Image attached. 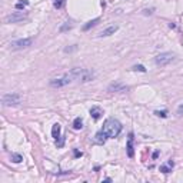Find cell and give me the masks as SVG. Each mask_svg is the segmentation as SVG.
<instances>
[{
    "label": "cell",
    "instance_id": "1",
    "mask_svg": "<svg viewBox=\"0 0 183 183\" xmlns=\"http://www.w3.org/2000/svg\"><path fill=\"white\" fill-rule=\"evenodd\" d=\"M69 75L72 76V79L76 82H82V83H87L90 80H93L96 77V73L93 70H89V69H80V67H76L72 69L69 72Z\"/></svg>",
    "mask_w": 183,
    "mask_h": 183
},
{
    "label": "cell",
    "instance_id": "2",
    "mask_svg": "<svg viewBox=\"0 0 183 183\" xmlns=\"http://www.w3.org/2000/svg\"><path fill=\"white\" fill-rule=\"evenodd\" d=\"M102 130L108 135V137L115 139V137H117L119 135H120V132H122V123L119 122L117 119L110 117V119H108V120L105 122L103 129Z\"/></svg>",
    "mask_w": 183,
    "mask_h": 183
},
{
    "label": "cell",
    "instance_id": "3",
    "mask_svg": "<svg viewBox=\"0 0 183 183\" xmlns=\"http://www.w3.org/2000/svg\"><path fill=\"white\" fill-rule=\"evenodd\" d=\"M73 82V79H72V76L69 75V73H66L63 76H59V77H53V79H50V82H49V85L52 87H63L66 85H69V83H72Z\"/></svg>",
    "mask_w": 183,
    "mask_h": 183
},
{
    "label": "cell",
    "instance_id": "4",
    "mask_svg": "<svg viewBox=\"0 0 183 183\" xmlns=\"http://www.w3.org/2000/svg\"><path fill=\"white\" fill-rule=\"evenodd\" d=\"M22 102V97L17 93H7L1 97V105L3 106H17Z\"/></svg>",
    "mask_w": 183,
    "mask_h": 183
},
{
    "label": "cell",
    "instance_id": "5",
    "mask_svg": "<svg viewBox=\"0 0 183 183\" xmlns=\"http://www.w3.org/2000/svg\"><path fill=\"white\" fill-rule=\"evenodd\" d=\"M173 59H174V54L166 52V53L157 54V56L155 57V63L157 66H166V65H169L170 62H173Z\"/></svg>",
    "mask_w": 183,
    "mask_h": 183
},
{
    "label": "cell",
    "instance_id": "6",
    "mask_svg": "<svg viewBox=\"0 0 183 183\" xmlns=\"http://www.w3.org/2000/svg\"><path fill=\"white\" fill-rule=\"evenodd\" d=\"M33 39H19V40H14L10 43V49L11 50H19V49H26L29 46H32Z\"/></svg>",
    "mask_w": 183,
    "mask_h": 183
},
{
    "label": "cell",
    "instance_id": "7",
    "mask_svg": "<svg viewBox=\"0 0 183 183\" xmlns=\"http://www.w3.org/2000/svg\"><path fill=\"white\" fill-rule=\"evenodd\" d=\"M27 17V14L26 13H23V11H14V13H11L9 16H6V23H19L24 20Z\"/></svg>",
    "mask_w": 183,
    "mask_h": 183
},
{
    "label": "cell",
    "instance_id": "8",
    "mask_svg": "<svg viewBox=\"0 0 183 183\" xmlns=\"http://www.w3.org/2000/svg\"><path fill=\"white\" fill-rule=\"evenodd\" d=\"M109 92H112V93H115V92H117V93H120V92H127L129 90V87L126 86V85H122V83H112L110 86L108 87Z\"/></svg>",
    "mask_w": 183,
    "mask_h": 183
},
{
    "label": "cell",
    "instance_id": "9",
    "mask_svg": "<svg viewBox=\"0 0 183 183\" xmlns=\"http://www.w3.org/2000/svg\"><path fill=\"white\" fill-rule=\"evenodd\" d=\"M126 149H127V156H129V157H133V156H135V147H133V133H130V135H129V140H127Z\"/></svg>",
    "mask_w": 183,
    "mask_h": 183
},
{
    "label": "cell",
    "instance_id": "10",
    "mask_svg": "<svg viewBox=\"0 0 183 183\" xmlns=\"http://www.w3.org/2000/svg\"><path fill=\"white\" fill-rule=\"evenodd\" d=\"M108 139V135L103 132V130H100V132H97L96 136H95V142H96L97 145H103L105 142Z\"/></svg>",
    "mask_w": 183,
    "mask_h": 183
},
{
    "label": "cell",
    "instance_id": "11",
    "mask_svg": "<svg viewBox=\"0 0 183 183\" xmlns=\"http://www.w3.org/2000/svg\"><path fill=\"white\" fill-rule=\"evenodd\" d=\"M90 115H92V117L95 119V120H99V119L102 117V115H103V110L100 108H97V106H93V108L90 109Z\"/></svg>",
    "mask_w": 183,
    "mask_h": 183
},
{
    "label": "cell",
    "instance_id": "12",
    "mask_svg": "<svg viewBox=\"0 0 183 183\" xmlns=\"http://www.w3.org/2000/svg\"><path fill=\"white\" fill-rule=\"evenodd\" d=\"M115 32H117V26H110V27H108V29L102 30V33H100V37H106V36H110V34H113Z\"/></svg>",
    "mask_w": 183,
    "mask_h": 183
},
{
    "label": "cell",
    "instance_id": "13",
    "mask_svg": "<svg viewBox=\"0 0 183 183\" xmlns=\"http://www.w3.org/2000/svg\"><path fill=\"white\" fill-rule=\"evenodd\" d=\"M52 136L53 139H60V125L59 123H54L53 127H52Z\"/></svg>",
    "mask_w": 183,
    "mask_h": 183
},
{
    "label": "cell",
    "instance_id": "14",
    "mask_svg": "<svg viewBox=\"0 0 183 183\" xmlns=\"http://www.w3.org/2000/svg\"><path fill=\"white\" fill-rule=\"evenodd\" d=\"M97 22H99V17H96V19H93V20H90V22H87L85 26H83V30L86 32V30H89L90 27H93L95 24H97Z\"/></svg>",
    "mask_w": 183,
    "mask_h": 183
},
{
    "label": "cell",
    "instance_id": "15",
    "mask_svg": "<svg viewBox=\"0 0 183 183\" xmlns=\"http://www.w3.org/2000/svg\"><path fill=\"white\" fill-rule=\"evenodd\" d=\"M73 127H75L76 130L82 129V127H83V120H82L80 117H76L75 122H73Z\"/></svg>",
    "mask_w": 183,
    "mask_h": 183
},
{
    "label": "cell",
    "instance_id": "16",
    "mask_svg": "<svg viewBox=\"0 0 183 183\" xmlns=\"http://www.w3.org/2000/svg\"><path fill=\"white\" fill-rule=\"evenodd\" d=\"M11 162H14V163H20L23 160V156L22 155H19V153H11Z\"/></svg>",
    "mask_w": 183,
    "mask_h": 183
},
{
    "label": "cell",
    "instance_id": "17",
    "mask_svg": "<svg viewBox=\"0 0 183 183\" xmlns=\"http://www.w3.org/2000/svg\"><path fill=\"white\" fill-rule=\"evenodd\" d=\"M26 6H29V1H27V0H22V1L16 3V9H17V10H20V9H24Z\"/></svg>",
    "mask_w": 183,
    "mask_h": 183
},
{
    "label": "cell",
    "instance_id": "18",
    "mask_svg": "<svg viewBox=\"0 0 183 183\" xmlns=\"http://www.w3.org/2000/svg\"><path fill=\"white\" fill-rule=\"evenodd\" d=\"M66 0H54L53 1V6L56 7V9H62L63 6H65Z\"/></svg>",
    "mask_w": 183,
    "mask_h": 183
},
{
    "label": "cell",
    "instance_id": "19",
    "mask_svg": "<svg viewBox=\"0 0 183 183\" xmlns=\"http://www.w3.org/2000/svg\"><path fill=\"white\" fill-rule=\"evenodd\" d=\"M155 115H156V116H159V117H167V112H166V110H156V112H155Z\"/></svg>",
    "mask_w": 183,
    "mask_h": 183
},
{
    "label": "cell",
    "instance_id": "20",
    "mask_svg": "<svg viewBox=\"0 0 183 183\" xmlns=\"http://www.w3.org/2000/svg\"><path fill=\"white\" fill-rule=\"evenodd\" d=\"M133 70H139V72H146L145 66H142V65H136V66H133Z\"/></svg>",
    "mask_w": 183,
    "mask_h": 183
},
{
    "label": "cell",
    "instance_id": "21",
    "mask_svg": "<svg viewBox=\"0 0 183 183\" xmlns=\"http://www.w3.org/2000/svg\"><path fill=\"white\" fill-rule=\"evenodd\" d=\"M160 172L169 173V172H170V166H169V164H167V166H160Z\"/></svg>",
    "mask_w": 183,
    "mask_h": 183
},
{
    "label": "cell",
    "instance_id": "22",
    "mask_svg": "<svg viewBox=\"0 0 183 183\" xmlns=\"http://www.w3.org/2000/svg\"><path fill=\"white\" fill-rule=\"evenodd\" d=\"M176 113H177V116H183V103L182 105H179V108L176 110Z\"/></svg>",
    "mask_w": 183,
    "mask_h": 183
},
{
    "label": "cell",
    "instance_id": "23",
    "mask_svg": "<svg viewBox=\"0 0 183 183\" xmlns=\"http://www.w3.org/2000/svg\"><path fill=\"white\" fill-rule=\"evenodd\" d=\"M73 27V24H65L63 27H60V32H65V30H67V29H72Z\"/></svg>",
    "mask_w": 183,
    "mask_h": 183
},
{
    "label": "cell",
    "instance_id": "24",
    "mask_svg": "<svg viewBox=\"0 0 183 183\" xmlns=\"http://www.w3.org/2000/svg\"><path fill=\"white\" fill-rule=\"evenodd\" d=\"M76 49H77L76 46H75V47H66V49H65V52L67 53V52H72V50H76Z\"/></svg>",
    "mask_w": 183,
    "mask_h": 183
},
{
    "label": "cell",
    "instance_id": "25",
    "mask_svg": "<svg viewBox=\"0 0 183 183\" xmlns=\"http://www.w3.org/2000/svg\"><path fill=\"white\" fill-rule=\"evenodd\" d=\"M75 156H76V157H79V156H82V152H79V150H75Z\"/></svg>",
    "mask_w": 183,
    "mask_h": 183
},
{
    "label": "cell",
    "instance_id": "26",
    "mask_svg": "<svg viewBox=\"0 0 183 183\" xmlns=\"http://www.w3.org/2000/svg\"><path fill=\"white\" fill-rule=\"evenodd\" d=\"M157 156H159V152H155V153H153V159H156Z\"/></svg>",
    "mask_w": 183,
    "mask_h": 183
},
{
    "label": "cell",
    "instance_id": "27",
    "mask_svg": "<svg viewBox=\"0 0 183 183\" xmlns=\"http://www.w3.org/2000/svg\"><path fill=\"white\" fill-rule=\"evenodd\" d=\"M167 164H169V166H170V167H173V164H174V163H173L172 160H169V163H167Z\"/></svg>",
    "mask_w": 183,
    "mask_h": 183
}]
</instances>
